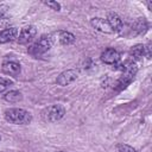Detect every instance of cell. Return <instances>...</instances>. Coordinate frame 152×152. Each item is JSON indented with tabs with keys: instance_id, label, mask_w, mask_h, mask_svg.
Listing matches in <instances>:
<instances>
[{
	"instance_id": "cell-4",
	"label": "cell",
	"mask_w": 152,
	"mask_h": 152,
	"mask_svg": "<svg viewBox=\"0 0 152 152\" xmlns=\"http://www.w3.org/2000/svg\"><path fill=\"white\" fill-rule=\"evenodd\" d=\"M65 114V108L62 104H51L43 109L42 119L45 122H57Z\"/></svg>"
},
{
	"instance_id": "cell-17",
	"label": "cell",
	"mask_w": 152,
	"mask_h": 152,
	"mask_svg": "<svg viewBox=\"0 0 152 152\" xmlns=\"http://www.w3.org/2000/svg\"><path fill=\"white\" fill-rule=\"evenodd\" d=\"M115 148H116V152H137L135 148H133L127 144H118Z\"/></svg>"
},
{
	"instance_id": "cell-19",
	"label": "cell",
	"mask_w": 152,
	"mask_h": 152,
	"mask_svg": "<svg viewBox=\"0 0 152 152\" xmlns=\"http://www.w3.org/2000/svg\"><path fill=\"white\" fill-rule=\"evenodd\" d=\"M8 6L7 5H4V4H1L0 5V19H2V18H5L6 17V14L8 13Z\"/></svg>"
},
{
	"instance_id": "cell-21",
	"label": "cell",
	"mask_w": 152,
	"mask_h": 152,
	"mask_svg": "<svg viewBox=\"0 0 152 152\" xmlns=\"http://www.w3.org/2000/svg\"><path fill=\"white\" fill-rule=\"evenodd\" d=\"M0 140H1V135H0Z\"/></svg>"
},
{
	"instance_id": "cell-16",
	"label": "cell",
	"mask_w": 152,
	"mask_h": 152,
	"mask_svg": "<svg viewBox=\"0 0 152 152\" xmlns=\"http://www.w3.org/2000/svg\"><path fill=\"white\" fill-rule=\"evenodd\" d=\"M13 84V81L7 77H0V93L6 91Z\"/></svg>"
},
{
	"instance_id": "cell-7",
	"label": "cell",
	"mask_w": 152,
	"mask_h": 152,
	"mask_svg": "<svg viewBox=\"0 0 152 152\" xmlns=\"http://www.w3.org/2000/svg\"><path fill=\"white\" fill-rule=\"evenodd\" d=\"M107 21H108L110 28L113 30V32L119 33V34H122L124 33V30H125L124 21H122V19L120 18V15L118 13H115V12H108L107 13Z\"/></svg>"
},
{
	"instance_id": "cell-2",
	"label": "cell",
	"mask_w": 152,
	"mask_h": 152,
	"mask_svg": "<svg viewBox=\"0 0 152 152\" xmlns=\"http://www.w3.org/2000/svg\"><path fill=\"white\" fill-rule=\"evenodd\" d=\"M137 71H138V66L135 64V62L133 61H128L127 63L124 64V69H122V74L121 76L118 78L114 88L115 90L120 91L122 89H125L127 86H129L132 83V81L134 80L135 75H137Z\"/></svg>"
},
{
	"instance_id": "cell-15",
	"label": "cell",
	"mask_w": 152,
	"mask_h": 152,
	"mask_svg": "<svg viewBox=\"0 0 152 152\" xmlns=\"http://www.w3.org/2000/svg\"><path fill=\"white\" fill-rule=\"evenodd\" d=\"M142 56H144V45L142 44H137V45H134V46L131 48V50H129V57L132 58L133 62L141 59Z\"/></svg>"
},
{
	"instance_id": "cell-10",
	"label": "cell",
	"mask_w": 152,
	"mask_h": 152,
	"mask_svg": "<svg viewBox=\"0 0 152 152\" xmlns=\"http://www.w3.org/2000/svg\"><path fill=\"white\" fill-rule=\"evenodd\" d=\"M1 70L8 76H18L21 71V66L15 61H5L1 65Z\"/></svg>"
},
{
	"instance_id": "cell-20",
	"label": "cell",
	"mask_w": 152,
	"mask_h": 152,
	"mask_svg": "<svg viewBox=\"0 0 152 152\" xmlns=\"http://www.w3.org/2000/svg\"><path fill=\"white\" fill-rule=\"evenodd\" d=\"M55 152H68V151H55Z\"/></svg>"
},
{
	"instance_id": "cell-1",
	"label": "cell",
	"mask_w": 152,
	"mask_h": 152,
	"mask_svg": "<svg viewBox=\"0 0 152 152\" xmlns=\"http://www.w3.org/2000/svg\"><path fill=\"white\" fill-rule=\"evenodd\" d=\"M4 118L13 125H28L32 121V114L23 108H8L5 110Z\"/></svg>"
},
{
	"instance_id": "cell-14",
	"label": "cell",
	"mask_w": 152,
	"mask_h": 152,
	"mask_svg": "<svg viewBox=\"0 0 152 152\" xmlns=\"http://www.w3.org/2000/svg\"><path fill=\"white\" fill-rule=\"evenodd\" d=\"M4 100L10 103H17L23 100V95L19 90H8L4 95Z\"/></svg>"
},
{
	"instance_id": "cell-18",
	"label": "cell",
	"mask_w": 152,
	"mask_h": 152,
	"mask_svg": "<svg viewBox=\"0 0 152 152\" xmlns=\"http://www.w3.org/2000/svg\"><path fill=\"white\" fill-rule=\"evenodd\" d=\"M44 4L49 7H51L55 11H61V5L57 1H44Z\"/></svg>"
},
{
	"instance_id": "cell-8",
	"label": "cell",
	"mask_w": 152,
	"mask_h": 152,
	"mask_svg": "<svg viewBox=\"0 0 152 152\" xmlns=\"http://www.w3.org/2000/svg\"><path fill=\"white\" fill-rule=\"evenodd\" d=\"M36 34H37V28H36V26H33V25H27V26L23 27L21 31L19 32L18 38H17V42H18L19 44H27V43H30V42L34 38Z\"/></svg>"
},
{
	"instance_id": "cell-12",
	"label": "cell",
	"mask_w": 152,
	"mask_h": 152,
	"mask_svg": "<svg viewBox=\"0 0 152 152\" xmlns=\"http://www.w3.org/2000/svg\"><path fill=\"white\" fill-rule=\"evenodd\" d=\"M90 25L93 26V28H95L96 31H100L102 33H113V30L110 28L107 19L103 18H91L90 19Z\"/></svg>"
},
{
	"instance_id": "cell-5",
	"label": "cell",
	"mask_w": 152,
	"mask_h": 152,
	"mask_svg": "<svg viewBox=\"0 0 152 152\" xmlns=\"http://www.w3.org/2000/svg\"><path fill=\"white\" fill-rule=\"evenodd\" d=\"M80 71L77 69H68L62 71L57 78H56V83L61 87H66L69 84H71L74 81H76V78L78 77Z\"/></svg>"
},
{
	"instance_id": "cell-13",
	"label": "cell",
	"mask_w": 152,
	"mask_h": 152,
	"mask_svg": "<svg viewBox=\"0 0 152 152\" xmlns=\"http://www.w3.org/2000/svg\"><path fill=\"white\" fill-rule=\"evenodd\" d=\"M19 31L17 27H7L5 30L0 31V44H5L8 42H12L18 38Z\"/></svg>"
},
{
	"instance_id": "cell-3",
	"label": "cell",
	"mask_w": 152,
	"mask_h": 152,
	"mask_svg": "<svg viewBox=\"0 0 152 152\" xmlns=\"http://www.w3.org/2000/svg\"><path fill=\"white\" fill-rule=\"evenodd\" d=\"M55 44L53 37L52 36H42L37 42H34L30 48H28V53L33 57H39L48 52L52 45Z\"/></svg>"
},
{
	"instance_id": "cell-6",
	"label": "cell",
	"mask_w": 152,
	"mask_h": 152,
	"mask_svg": "<svg viewBox=\"0 0 152 152\" xmlns=\"http://www.w3.org/2000/svg\"><path fill=\"white\" fill-rule=\"evenodd\" d=\"M101 61L104 64L108 65H118V63L120 62V53L118 50H115L114 48H107L106 50L102 51L101 56H100Z\"/></svg>"
},
{
	"instance_id": "cell-11",
	"label": "cell",
	"mask_w": 152,
	"mask_h": 152,
	"mask_svg": "<svg viewBox=\"0 0 152 152\" xmlns=\"http://www.w3.org/2000/svg\"><path fill=\"white\" fill-rule=\"evenodd\" d=\"M53 37V42H58L61 45H71L75 43L76 37L68 31H58Z\"/></svg>"
},
{
	"instance_id": "cell-9",
	"label": "cell",
	"mask_w": 152,
	"mask_h": 152,
	"mask_svg": "<svg viewBox=\"0 0 152 152\" xmlns=\"http://www.w3.org/2000/svg\"><path fill=\"white\" fill-rule=\"evenodd\" d=\"M148 28V24L146 21L145 18H137L132 25H131V34L132 36H139V34H144Z\"/></svg>"
}]
</instances>
